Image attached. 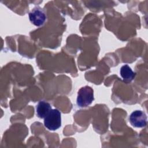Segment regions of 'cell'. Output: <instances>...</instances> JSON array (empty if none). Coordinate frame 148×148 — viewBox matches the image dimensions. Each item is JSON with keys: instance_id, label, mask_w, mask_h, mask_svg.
<instances>
[{"instance_id": "cell-1", "label": "cell", "mask_w": 148, "mask_h": 148, "mask_svg": "<svg viewBox=\"0 0 148 148\" xmlns=\"http://www.w3.org/2000/svg\"><path fill=\"white\" fill-rule=\"evenodd\" d=\"M94 99V90L91 87L86 86L78 91L76 103L79 107L88 106L91 104Z\"/></svg>"}, {"instance_id": "cell-2", "label": "cell", "mask_w": 148, "mask_h": 148, "mask_svg": "<svg viewBox=\"0 0 148 148\" xmlns=\"http://www.w3.org/2000/svg\"><path fill=\"white\" fill-rule=\"evenodd\" d=\"M44 125L50 131H55L61 125V114L57 109H51L44 119Z\"/></svg>"}, {"instance_id": "cell-3", "label": "cell", "mask_w": 148, "mask_h": 148, "mask_svg": "<svg viewBox=\"0 0 148 148\" xmlns=\"http://www.w3.org/2000/svg\"><path fill=\"white\" fill-rule=\"evenodd\" d=\"M29 18L31 23L35 26L39 27L45 23L46 16L42 8L39 6H36L29 13Z\"/></svg>"}, {"instance_id": "cell-4", "label": "cell", "mask_w": 148, "mask_h": 148, "mask_svg": "<svg viewBox=\"0 0 148 148\" xmlns=\"http://www.w3.org/2000/svg\"><path fill=\"white\" fill-rule=\"evenodd\" d=\"M129 120L132 126L137 128H142L147 124V116L144 112L136 110L131 113Z\"/></svg>"}, {"instance_id": "cell-5", "label": "cell", "mask_w": 148, "mask_h": 148, "mask_svg": "<svg viewBox=\"0 0 148 148\" xmlns=\"http://www.w3.org/2000/svg\"><path fill=\"white\" fill-rule=\"evenodd\" d=\"M50 104L47 102L39 101L36 106V114L40 119H45L51 110Z\"/></svg>"}, {"instance_id": "cell-6", "label": "cell", "mask_w": 148, "mask_h": 148, "mask_svg": "<svg viewBox=\"0 0 148 148\" xmlns=\"http://www.w3.org/2000/svg\"><path fill=\"white\" fill-rule=\"evenodd\" d=\"M120 74L125 82L130 83L132 81L135 77L136 73L134 72L132 69L127 64H125L121 67Z\"/></svg>"}]
</instances>
